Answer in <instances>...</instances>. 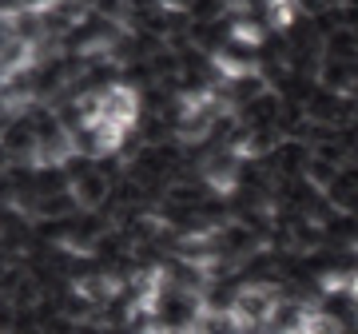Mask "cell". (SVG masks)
I'll return each mask as SVG.
<instances>
[{
    "mask_svg": "<svg viewBox=\"0 0 358 334\" xmlns=\"http://www.w3.org/2000/svg\"><path fill=\"white\" fill-rule=\"evenodd\" d=\"M159 4H164L167 13H192L195 0H159Z\"/></svg>",
    "mask_w": 358,
    "mask_h": 334,
    "instance_id": "6da1fadb",
    "label": "cell"
}]
</instances>
